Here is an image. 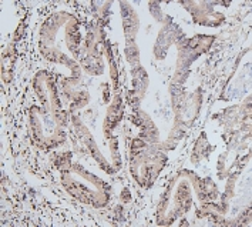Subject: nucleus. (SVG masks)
Segmentation results:
<instances>
[{
  "instance_id": "nucleus-3",
  "label": "nucleus",
  "mask_w": 252,
  "mask_h": 227,
  "mask_svg": "<svg viewBox=\"0 0 252 227\" xmlns=\"http://www.w3.org/2000/svg\"><path fill=\"white\" fill-rule=\"evenodd\" d=\"M126 54H127V59H128V62L130 63H134L135 60H137V57H138V50H137V47L134 46V44H130V46H127V49H126Z\"/></svg>"
},
{
  "instance_id": "nucleus-1",
  "label": "nucleus",
  "mask_w": 252,
  "mask_h": 227,
  "mask_svg": "<svg viewBox=\"0 0 252 227\" xmlns=\"http://www.w3.org/2000/svg\"><path fill=\"white\" fill-rule=\"evenodd\" d=\"M34 89L37 90L40 102L44 106V112H47L52 117L63 124V113H62V106H60V99H59L57 90H56V83L53 81V79L46 72H40L34 80Z\"/></svg>"
},
{
  "instance_id": "nucleus-2",
  "label": "nucleus",
  "mask_w": 252,
  "mask_h": 227,
  "mask_svg": "<svg viewBox=\"0 0 252 227\" xmlns=\"http://www.w3.org/2000/svg\"><path fill=\"white\" fill-rule=\"evenodd\" d=\"M123 7V17H124V29H126V36L128 39H133L137 29H138V19L134 13V10L130 7V4L121 3Z\"/></svg>"
}]
</instances>
